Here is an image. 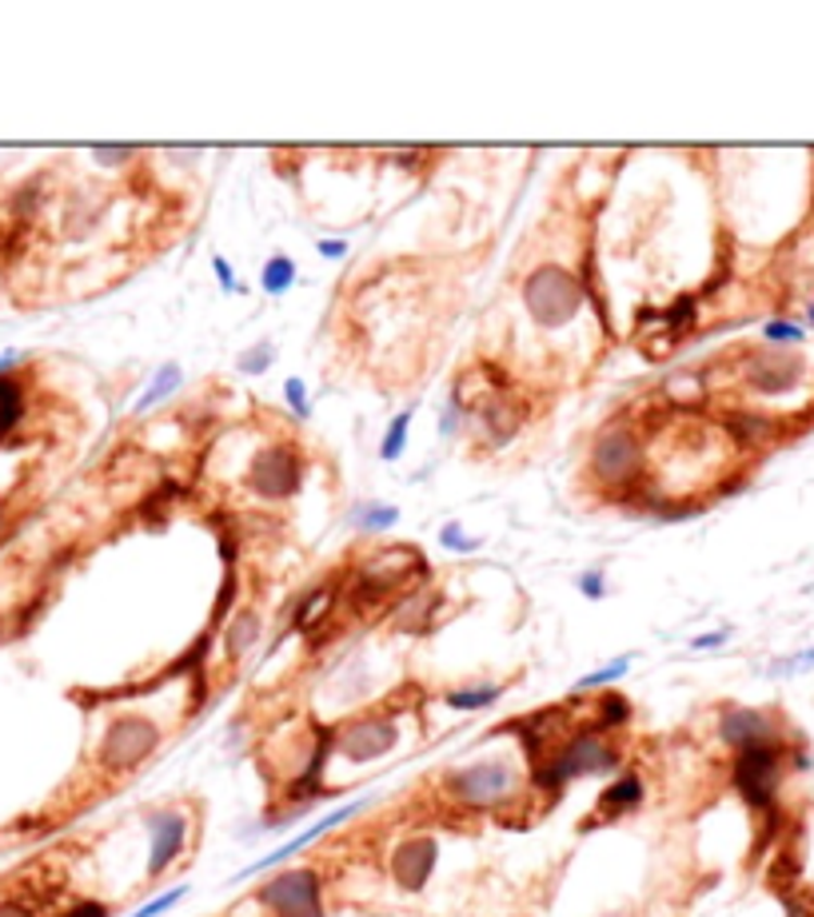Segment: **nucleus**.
Returning a JSON list of instances; mask_svg holds the SVG:
<instances>
[{
	"mask_svg": "<svg viewBox=\"0 0 814 917\" xmlns=\"http://www.w3.org/2000/svg\"><path fill=\"white\" fill-rule=\"evenodd\" d=\"M727 428L735 431V435H739L742 443H759V440H766V435L775 431L766 416H730V419H727Z\"/></svg>",
	"mask_w": 814,
	"mask_h": 917,
	"instance_id": "nucleus-20",
	"label": "nucleus"
},
{
	"mask_svg": "<svg viewBox=\"0 0 814 917\" xmlns=\"http://www.w3.org/2000/svg\"><path fill=\"white\" fill-rule=\"evenodd\" d=\"M395 742H399V730H395L392 714H368V718L347 722V726H340L332 738V747L352 762L383 759Z\"/></svg>",
	"mask_w": 814,
	"mask_h": 917,
	"instance_id": "nucleus-7",
	"label": "nucleus"
},
{
	"mask_svg": "<svg viewBox=\"0 0 814 917\" xmlns=\"http://www.w3.org/2000/svg\"><path fill=\"white\" fill-rule=\"evenodd\" d=\"M444 543H451L456 550H471V547H475V543H468V538L459 535V526H447V531H444Z\"/></svg>",
	"mask_w": 814,
	"mask_h": 917,
	"instance_id": "nucleus-34",
	"label": "nucleus"
},
{
	"mask_svg": "<svg viewBox=\"0 0 814 917\" xmlns=\"http://www.w3.org/2000/svg\"><path fill=\"white\" fill-rule=\"evenodd\" d=\"M252 487L259 491V495H271V499H280V495H292V491L300 487V459L292 447H271V451H264L252 463Z\"/></svg>",
	"mask_w": 814,
	"mask_h": 917,
	"instance_id": "nucleus-12",
	"label": "nucleus"
},
{
	"mask_svg": "<svg viewBox=\"0 0 814 917\" xmlns=\"http://www.w3.org/2000/svg\"><path fill=\"white\" fill-rule=\"evenodd\" d=\"M296 280V264L288 256H271L268 268H264V292L268 295H284Z\"/></svg>",
	"mask_w": 814,
	"mask_h": 917,
	"instance_id": "nucleus-18",
	"label": "nucleus"
},
{
	"mask_svg": "<svg viewBox=\"0 0 814 917\" xmlns=\"http://www.w3.org/2000/svg\"><path fill=\"white\" fill-rule=\"evenodd\" d=\"M802 375V364L787 352H763L751 359V387L754 392H790Z\"/></svg>",
	"mask_w": 814,
	"mask_h": 917,
	"instance_id": "nucleus-14",
	"label": "nucleus"
},
{
	"mask_svg": "<svg viewBox=\"0 0 814 917\" xmlns=\"http://www.w3.org/2000/svg\"><path fill=\"white\" fill-rule=\"evenodd\" d=\"M611 917H619V914H611Z\"/></svg>",
	"mask_w": 814,
	"mask_h": 917,
	"instance_id": "nucleus-38",
	"label": "nucleus"
},
{
	"mask_svg": "<svg viewBox=\"0 0 814 917\" xmlns=\"http://www.w3.org/2000/svg\"><path fill=\"white\" fill-rule=\"evenodd\" d=\"M268 343H259V347H252V352L244 355V359H240V367H244V371H264V367H268Z\"/></svg>",
	"mask_w": 814,
	"mask_h": 917,
	"instance_id": "nucleus-29",
	"label": "nucleus"
},
{
	"mask_svg": "<svg viewBox=\"0 0 814 917\" xmlns=\"http://www.w3.org/2000/svg\"><path fill=\"white\" fill-rule=\"evenodd\" d=\"M580 590L587 595V599H603V590H607L603 587V575H595V571H592V575H583Z\"/></svg>",
	"mask_w": 814,
	"mask_h": 917,
	"instance_id": "nucleus-30",
	"label": "nucleus"
},
{
	"mask_svg": "<svg viewBox=\"0 0 814 917\" xmlns=\"http://www.w3.org/2000/svg\"><path fill=\"white\" fill-rule=\"evenodd\" d=\"M595 722L592 726H599V730H619V726H627L631 722V702L623 695H599V702H595Z\"/></svg>",
	"mask_w": 814,
	"mask_h": 917,
	"instance_id": "nucleus-17",
	"label": "nucleus"
},
{
	"mask_svg": "<svg viewBox=\"0 0 814 917\" xmlns=\"http://www.w3.org/2000/svg\"><path fill=\"white\" fill-rule=\"evenodd\" d=\"M631 666V659H619V662H611V666H603V671H595V674H587V678H580V690H592V686H603V683H611V678H619V674L627 671Z\"/></svg>",
	"mask_w": 814,
	"mask_h": 917,
	"instance_id": "nucleus-23",
	"label": "nucleus"
},
{
	"mask_svg": "<svg viewBox=\"0 0 814 917\" xmlns=\"http://www.w3.org/2000/svg\"><path fill=\"white\" fill-rule=\"evenodd\" d=\"M56 917H109V905L104 902H73V905H64Z\"/></svg>",
	"mask_w": 814,
	"mask_h": 917,
	"instance_id": "nucleus-26",
	"label": "nucleus"
},
{
	"mask_svg": "<svg viewBox=\"0 0 814 917\" xmlns=\"http://www.w3.org/2000/svg\"><path fill=\"white\" fill-rule=\"evenodd\" d=\"M359 806H364V802H347L344 810H335V814H328V818H320V822H316V826H311V830H304V833H300V838H292V842H288V845H280V850H271L268 857H259L256 866L244 869V874H259V869H268V866H280L284 857L300 854V850H304V845L316 842L320 833H328V830H332V826H340V822H344V818H352V814H356ZM244 874H240V878H244Z\"/></svg>",
	"mask_w": 814,
	"mask_h": 917,
	"instance_id": "nucleus-15",
	"label": "nucleus"
},
{
	"mask_svg": "<svg viewBox=\"0 0 814 917\" xmlns=\"http://www.w3.org/2000/svg\"><path fill=\"white\" fill-rule=\"evenodd\" d=\"M176 383H180V367H176V364H168V367H164V371H161V380L152 383L149 392H144V399H140V404H136V411H149L152 404H161L164 395H173V387H176Z\"/></svg>",
	"mask_w": 814,
	"mask_h": 917,
	"instance_id": "nucleus-21",
	"label": "nucleus"
},
{
	"mask_svg": "<svg viewBox=\"0 0 814 917\" xmlns=\"http://www.w3.org/2000/svg\"><path fill=\"white\" fill-rule=\"evenodd\" d=\"M811 319H814V307H811Z\"/></svg>",
	"mask_w": 814,
	"mask_h": 917,
	"instance_id": "nucleus-37",
	"label": "nucleus"
},
{
	"mask_svg": "<svg viewBox=\"0 0 814 917\" xmlns=\"http://www.w3.org/2000/svg\"><path fill=\"white\" fill-rule=\"evenodd\" d=\"M359 526H392L395 523V507H364L356 514Z\"/></svg>",
	"mask_w": 814,
	"mask_h": 917,
	"instance_id": "nucleus-24",
	"label": "nucleus"
},
{
	"mask_svg": "<svg viewBox=\"0 0 814 917\" xmlns=\"http://www.w3.org/2000/svg\"><path fill=\"white\" fill-rule=\"evenodd\" d=\"M288 399H292V407H296L300 416H308V404H304V383L300 380H288Z\"/></svg>",
	"mask_w": 814,
	"mask_h": 917,
	"instance_id": "nucleus-32",
	"label": "nucleus"
},
{
	"mask_svg": "<svg viewBox=\"0 0 814 917\" xmlns=\"http://www.w3.org/2000/svg\"><path fill=\"white\" fill-rule=\"evenodd\" d=\"M161 747V730L140 714H124L109 726V734L100 738V766L109 774H128Z\"/></svg>",
	"mask_w": 814,
	"mask_h": 917,
	"instance_id": "nucleus-6",
	"label": "nucleus"
},
{
	"mask_svg": "<svg viewBox=\"0 0 814 917\" xmlns=\"http://www.w3.org/2000/svg\"><path fill=\"white\" fill-rule=\"evenodd\" d=\"M643 806V778L639 774H619L615 782L607 786L603 794H599V802H595V814L587 822H583V830H592L595 822L599 826H607V822H619V818H627L631 810H639Z\"/></svg>",
	"mask_w": 814,
	"mask_h": 917,
	"instance_id": "nucleus-13",
	"label": "nucleus"
},
{
	"mask_svg": "<svg viewBox=\"0 0 814 917\" xmlns=\"http://www.w3.org/2000/svg\"><path fill=\"white\" fill-rule=\"evenodd\" d=\"M592 467H595V475L603 479L607 487H627L631 479L639 475V467H643L639 440H635L631 431H623V428L607 431L603 440L595 443Z\"/></svg>",
	"mask_w": 814,
	"mask_h": 917,
	"instance_id": "nucleus-8",
	"label": "nucleus"
},
{
	"mask_svg": "<svg viewBox=\"0 0 814 917\" xmlns=\"http://www.w3.org/2000/svg\"><path fill=\"white\" fill-rule=\"evenodd\" d=\"M256 905L268 917H323L320 874L308 866L284 869L256 890Z\"/></svg>",
	"mask_w": 814,
	"mask_h": 917,
	"instance_id": "nucleus-5",
	"label": "nucleus"
},
{
	"mask_svg": "<svg viewBox=\"0 0 814 917\" xmlns=\"http://www.w3.org/2000/svg\"><path fill=\"white\" fill-rule=\"evenodd\" d=\"M0 917H40V909L25 897H4L0 902Z\"/></svg>",
	"mask_w": 814,
	"mask_h": 917,
	"instance_id": "nucleus-27",
	"label": "nucleus"
},
{
	"mask_svg": "<svg viewBox=\"0 0 814 917\" xmlns=\"http://www.w3.org/2000/svg\"><path fill=\"white\" fill-rule=\"evenodd\" d=\"M435 857H440L435 838H407V842H399L392 854L395 881H399L407 893H420L435 874Z\"/></svg>",
	"mask_w": 814,
	"mask_h": 917,
	"instance_id": "nucleus-11",
	"label": "nucleus"
},
{
	"mask_svg": "<svg viewBox=\"0 0 814 917\" xmlns=\"http://www.w3.org/2000/svg\"><path fill=\"white\" fill-rule=\"evenodd\" d=\"M727 635H703V638H695V650H707V647H718Z\"/></svg>",
	"mask_w": 814,
	"mask_h": 917,
	"instance_id": "nucleus-36",
	"label": "nucleus"
},
{
	"mask_svg": "<svg viewBox=\"0 0 814 917\" xmlns=\"http://www.w3.org/2000/svg\"><path fill=\"white\" fill-rule=\"evenodd\" d=\"M212 268H216V276H220V283H224V292H236V280H232V268L224 264L220 256L212 259Z\"/></svg>",
	"mask_w": 814,
	"mask_h": 917,
	"instance_id": "nucleus-33",
	"label": "nucleus"
},
{
	"mask_svg": "<svg viewBox=\"0 0 814 917\" xmlns=\"http://www.w3.org/2000/svg\"><path fill=\"white\" fill-rule=\"evenodd\" d=\"M504 695V686H475V690H451L447 695V706L456 710H480V706H492L495 698Z\"/></svg>",
	"mask_w": 814,
	"mask_h": 917,
	"instance_id": "nucleus-19",
	"label": "nucleus"
},
{
	"mask_svg": "<svg viewBox=\"0 0 814 917\" xmlns=\"http://www.w3.org/2000/svg\"><path fill=\"white\" fill-rule=\"evenodd\" d=\"M149 833H152V850H149V881L164 878V869L173 866L176 857L185 854L188 845V818L180 810H156L149 814Z\"/></svg>",
	"mask_w": 814,
	"mask_h": 917,
	"instance_id": "nucleus-10",
	"label": "nucleus"
},
{
	"mask_svg": "<svg viewBox=\"0 0 814 917\" xmlns=\"http://www.w3.org/2000/svg\"><path fill=\"white\" fill-rule=\"evenodd\" d=\"M790 747L778 742H763V747H747L730 762V782L739 790V798L759 814V818H775L778 814V786L787 774Z\"/></svg>",
	"mask_w": 814,
	"mask_h": 917,
	"instance_id": "nucleus-2",
	"label": "nucleus"
},
{
	"mask_svg": "<svg viewBox=\"0 0 814 917\" xmlns=\"http://www.w3.org/2000/svg\"><path fill=\"white\" fill-rule=\"evenodd\" d=\"M444 790L451 802L468 810H499L507 802H516L519 794V774L507 762H471L459 766L444 778Z\"/></svg>",
	"mask_w": 814,
	"mask_h": 917,
	"instance_id": "nucleus-3",
	"label": "nucleus"
},
{
	"mask_svg": "<svg viewBox=\"0 0 814 917\" xmlns=\"http://www.w3.org/2000/svg\"><path fill=\"white\" fill-rule=\"evenodd\" d=\"M404 435H407V416H395L392 431H387V440H383V459H395V455H399Z\"/></svg>",
	"mask_w": 814,
	"mask_h": 917,
	"instance_id": "nucleus-25",
	"label": "nucleus"
},
{
	"mask_svg": "<svg viewBox=\"0 0 814 917\" xmlns=\"http://www.w3.org/2000/svg\"><path fill=\"white\" fill-rule=\"evenodd\" d=\"M259 638V619L252 611L236 614V623L228 626L224 635V647H228V659H244V650H252V642Z\"/></svg>",
	"mask_w": 814,
	"mask_h": 917,
	"instance_id": "nucleus-16",
	"label": "nucleus"
},
{
	"mask_svg": "<svg viewBox=\"0 0 814 917\" xmlns=\"http://www.w3.org/2000/svg\"><path fill=\"white\" fill-rule=\"evenodd\" d=\"M766 340H783V343H799L802 340V328H794V323H766Z\"/></svg>",
	"mask_w": 814,
	"mask_h": 917,
	"instance_id": "nucleus-28",
	"label": "nucleus"
},
{
	"mask_svg": "<svg viewBox=\"0 0 814 917\" xmlns=\"http://www.w3.org/2000/svg\"><path fill=\"white\" fill-rule=\"evenodd\" d=\"M718 738L723 747H730L735 754L747 747H763V742H778L783 730H778V718L771 710H754V706H727L718 714Z\"/></svg>",
	"mask_w": 814,
	"mask_h": 917,
	"instance_id": "nucleus-9",
	"label": "nucleus"
},
{
	"mask_svg": "<svg viewBox=\"0 0 814 917\" xmlns=\"http://www.w3.org/2000/svg\"><path fill=\"white\" fill-rule=\"evenodd\" d=\"M619 770V747L607 738L599 726H575L568 734V742L547 754V759L531 762V786L539 794L556 798L559 790L575 778H587V774H611Z\"/></svg>",
	"mask_w": 814,
	"mask_h": 917,
	"instance_id": "nucleus-1",
	"label": "nucleus"
},
{
	"mask_svg": "<svg viewBox=\"0 0 814 917\" xmlns=\"http://www.w3.org/2000/svg\"><path fill=\"white\" fill-rule=\"evenodd\" d=\"M232 595H236V578H228V583H224V590H220V602H216V614H212V623H220L224 614H228V602H232Z\"/></svg>",
	"mask_w": 814,
	"mask_h": 917,
	"instance_id": "nucleus-31",
	"label": "nucleus"
},
{
	"mask_svg": "<svg viewBox=\"0 0 814 917\" xmlns=\"http://www.w3.org/2000/svg\"><path fill=\"white\" fill-rule=\"evenodd\" d=\"M523 300L527 311L539 328H563L568 319H575L583 304V283L563 271L559 264H543L539 271H531L523 283Z\"/></svg>",
	"mask_w": 814,
	"mask_h": 917,
	"instance_id": "nucleus-4",
	"label": "nucleus"
},
{
	"mask_svg": "<svg viewBox=\"0 0 814 917\" xmlns=\"http://www.w3.org/2000/svg\"><path fill=\"white\" fill-rule=\"evenodd\" d=\"M320 252H323V256H344V252H347V244H344V240H323V244H320Z\"/></svg>",
	"mask_w": 814,
	"mask_h": 917,
	"instance_id": "nucleus-35",
	"label": "nucleus"
},
{
	"mask_svg": "<svg viewBox=\"0 0 814 917\" xmlns=\"http://www.w3.org/2000/svg\"><path fill=\"white\" fill-rule=\"evenodd\" d=\"M185 893H188V886H176V890L161 893L156 902H149V905H144V909H140V914H132V917H161V914H168V909H173V905L180 902Z\"/></svg>",
	"mask_w": 814,
	"mask_h": 917,
	"instance_id": "nucleus-22",
	"label": "nucleus"
}]
</instances>
